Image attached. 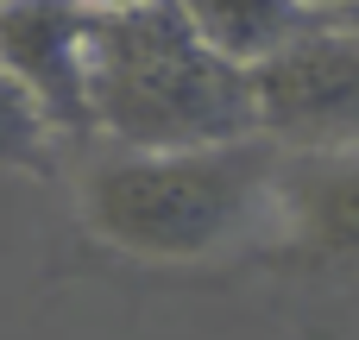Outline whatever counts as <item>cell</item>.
Wrapping results in <instances>:
<instances>
[{"label":"cell","instance_id":"cell-6","mask_svg":"<svg viewBox=\"0 0 359 340\" xmlns=\"http://www.w3.org/2000/svg\"><path fill=\"white\" fill-rule=\"evenodd\" d=\"M177 6L202 32V44L240 69H265L284 44H297L316 25V13L297 0H177Z\"/></svg>","mask_w":359,"mask_h":340},{"label":"cell","instance_id":"cell-10","mask_svg":"<svg viewBox=\"0 0 359 340\" xmlns=\"http://www.w3.org/2000/svg\"><path fill=\"white\" fill-rule=\"evenodd\" d=\"M0 6H6V0H0Z\"/></svg>","mask_w":359,"mask_h":340},{"label":"cell","instance_id":"cell-1","mask_svg":"<svg viewBox=\"0 0 359 340\" xmlns=\"http://www.w3.org/2000/svg\"><path fill=\"white\" fill-rule=\"evenodd\" d=\"M278 164L271 139L202 145V151H120L101 145L82 164L76 208L82 227L145 265H196L240 240H252L278 215Z\"/></svg>","mask_w":359,"mask_h":340},{"label":"cell","instance_id":"cell-8","mask_svg":"<svg viewBox=\"0 0 359 340\" xmlns=\"http://www.w3.org/2000/svg\"><path fill=\"white\" fill-rule=\"evenodd\" d=\"M297 6H309L316 19H341V13H359V0H297Z\"/></svg>","mask_w":359,"mask_h":340},{"label":"cell","instance_id":"cell-5","mask_svg":"<svg viewBox=\"0 0 359 340\" xmlns=\"http://www.w3.org/2000/svg\"><path fill=\"white\" fill-rule=\"evenodd\" d=\"M278 252L309 271H359V151H284Z\"/></svg>","mask_w":359,"mask_h":340},{"label":"cell","instance_id":"cell-9","mask_svg":"<svg viewBox=\"0 0 359 340\" xmlns=\"http://www.w3.org/2000/svg\"><path fill=\"white\" fill-rule=\"evenodd\" d=\"M341 19H347V25H359V13H341Z\"/></svg>","mask_w":359,"mask_h":340},{"label":"cell","instance_id":"cell-2","mask_svg":"<svg viewBox=\"0 0 359 340\" xmlns=\"http://www.w3.org/2000/svg\"><path fill=\"white\" fill-rule=\"evenodd\" d=\"M88 107L95 139L120 151H202L265 139L252 69L208 50L177 0L95 19Z\"/></svg>","mask_w":359,"mask_h":340},{"label":"cell","instance_id":"cell-3","mask_svg":"<svg viewBox=\"0 0 359 340\" xmlns=\"http://www.w3.org/2000/svg\"><path fill=\"white\" fill-rule=\"evenodd\" d=\"M259 88V132L278 151H359V25L316 19L297 44H284Z\"/></svg>","mask_w":359,"mask_h":340},{"label":"cell","instance_id":"cell-7","mask_svg":"<svg viewBox=\"0 0 359 340\" xmlns=\"http://www.w3.org/2000/svg\"><path fill=\"white\" fill-rule=\"evenodd\" d=\"M57 151H63L57 120L38 107V95L19 76L0 69V170H13V177H50Z\"/></svg>","mask_w":359,"mask_h":340},{"label":"cell","instance_id":"cell-4","mask_svg":"<svg viewBox=\"0 0 359 340\" xmlns=\"http://www.w3.org/2000/svg\"><path fill=\"white\" fill-rule=\"evenodd\" d=\"M88 50L95 13L82 0H6L0 6V69L19 76L63 139H95L88 107Z\"/></svg>","mask_w":359,"mask_h":340}]
</instances>
